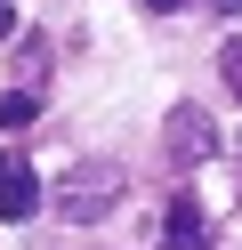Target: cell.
<instances>
[{"label": "cell", "mask_w": 242, "mask_h": 250, "mask_svg": "<svg viewBox=\"0 0 242 250\" xmlns=\"http://www.w3.org/2000/svg\"><path fill=\"white\" fill-rule=\"evenodd\" d=\"M129 194V169L121 162H73L57 186V210L73 218V226H97V218H113V202Z\"/></svg>", "instance_id": "cell-1"}, {"label": "cell", "mask_w": 242, "mask_h": 250, "mask_svg": "<svg viewBox=\"0 0 242 250\" xmlns=\"http://www.w3.org/2000/svg\"><path fill=\"white\" fill-rule=\"evenodd\" d=\"M32 210H41V169H32L24 153H0V218L24 226Z\"/></svg>", "instance_id": "cell-2"}, {"label": "cell", "mask_w": 242, "mask_h": 250, "mask_svg": "<svg viewBox=\"0 0 242 250\" xmlns=\"http://www.w3.org/2000/svg\"><path fill=\"white\" fill-rule=\"evenodd\" d=\"M210 153H218L210 113H202V105H177V113H170V162H177V169H194V162H210Z\"/></svg>", "instance_id": "cell-3"}, {"label": "cell", "mask_w": 242, "mask_h": 250, "mask_svg": "<svg viewBox=\"0 0 242 250\" xmlns=\"http://www.w3.org/2000/svg\"><path fill=\"white\" fill-rule=\"evenodd\" d=\"M161 242H170V250H210V210L194 194H177L170 218H161Z\"/></svg>", "instance_id": "cell-4"}, {"label": "cell", "mask_w": 242, "mask_h": 250, "mask_svg": "<svg viewBox=\"0 0 242 250\" xmlns=\"http://www.w3.org/2000/svg\"><path fill=\"white\" fill-rule=\"evenodd\" d=\"M32 113H41V89H16V97H0V121H8V129H24Z\"/></svg>", "instance_id": "cell-5"}, {"label": "cell", "mask_w": 242, "mask_h": 250, "mask_svg": "<svg viewBox=\"0 0 242 250\" xmlns=\"http://www.w3.org/2000/svg\"><path fill=\"white\" fill-rule=\"evenodd\" d=\"M218 73H226V89L242 97V41H226V49H218Z\"/></svg>", "instance_id": "cell-6"}, {"label": "cell", "mask_w": 242, "mask_h": 250, "mask_svg": "<svg viewBox=\"0 0 242 250\" xmlns=\"http://www.w3.org/2000/svg\"><path fill=\"white\" fill-rule=\"evenodd\" d=\"M16 33V0H0V41H8Z\"/></svg>", "instance_id": "cell-7"}, {"label": "cell", "mask_w": 242, "mask_h": 250, "mask_svg": "<svg viewBox=\"0 0 242 250\" xmlns=\"http://www.w3.org/2000/svg\"><path fill=\"white\" fill-rule=\"evenodd\" d=\"M145 8H154V17H170V8H186V0H145Z\"/></svg>", "instance_id": "cell-8"}]
</instances>
